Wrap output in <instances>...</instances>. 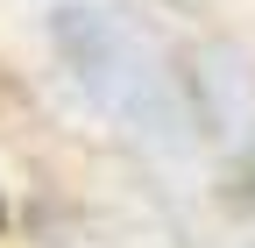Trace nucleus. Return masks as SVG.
Returning a JSON list of instances; mask_svg holds the SVG:
<instances>
[{"instance_id":"f257e3e1","label":"nucleus","mask_w":255,"mask_h":248,"mask_svg":"<svg viewBox=\"0 0 255 248\" xmlns=\"http://www.w3.org/2000/svg\"><path fill=\"white\" fill-rule=\"evenodd\" d=\"M0 227H7V199H0Z\"/></svg>"}]
</instances>
